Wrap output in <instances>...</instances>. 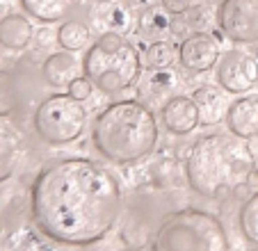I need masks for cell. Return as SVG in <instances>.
<instances>
[{
    "label": "cell",
    "mask_w": 258,
    "mask_h": 251,
    "mask_svg": "<svg viewBox=\"0 0 258 251\" xmlns=\"http://www.w3.org/2000/svg\"><path fill=\"white\" fill-rule=\"evenodd\" d=\"M121 201V187L105 167L87 158H62L34 178L30 210L37 228L50 240L92 244L112 231Z\"/></svg>",
    "instance_id": "obj_1"
},
{
    "label": "cell",
    "mask_w": 258,
    "mask_h": 251,
    "mask_svg": "<svg viewBox=\"0 0 258 251\" xmlns=\"http://www.w3.org/2000/svg\"><path fill=\"white\" fill-rule=\"evenodd\" d=\"M256 169V155L244 140L226 133H210L190 146L185 178L197 194L206 199H226L247 187Z\"/></svg>",
    "instance_id": "obj_2"
},
{
    "label": "cell",
    "mask_w": 258,
    "mask_h": 251,
    "mask_svg": "<svg viewBox=\"0 0 258 251\" xmlns=\"http://www.w3.org/2000/svg\"><path fill=\"white\" fill-rule=\"evenodd\" d=\"M94 149L114 164H135L158 144V121L140 101L110 103L92 123Z\"/></svg>",
    "instance_id": "obj_3"
},
{
    "label": "cell",
    "mask_w": 258,
    "mask_h": 251,
    "mask_svg": "<svg viewBox=\"0 0 258 251\" xmlns=\"http://www.w3.org/2000/svg\"><path fill=\"white\" fill-rule=\"evenodd\" d=\"M83 73L103 94H119L133 87L142 73L137 48L119 32H103L83 57Z\"/></svg>",
    "instance_id": "obj_4"
},
{
    "label": "cell",
    "mask_w": 258,
    "mask_h": 251,
    "mask_svg": "<svg viewBox=\"0 0 258 251\" xmlns=\"http://www.w3.org/2000/svg\"><path fill=\"white\" fill-rule=\"evenodd\" d=\"M151 251H231V244L219 217L199 208H183L162 219Z\"/></svg>",
    "instance_id": "obj_5"
},
{
    "label": "cell",
    "mask_w": 258,
    "mask_h": 251,
    "mask_svg": "<svg viewBox=\"0 0 258 251\" xmlns=\"http://www.w3.org/2000/svg\"><path fill=\"white\" fill-rule=\"evenodd\" d=\"M37 135L50 146H64L76 142L85 133L87 112L83 103L69 94H53L37 105L32 114Z\"/></svg>",
    "instance_id": "obj_6"
},
{
    "label": "cell",
    "mask_w": 258,
    "mask_h": 251,
    "mask_svg": "<svg viewBox=\"0 0 258 251\" xmlns=\"http://www.w3.org/2000/svg\"><path fill=\"white\" fill-rule=\"evenodd\" d=\"M215 23L233 44H256L258 0H222L215 12Z\"/></svg>",
    "instance_id": "obj_7"
},
{
    "label": "cell",
    "mask_w": 258,
    "mask_h": 251,
    "mask_svg": "<svg viewBox=\"0 0 258 251\" xmlns=\"http://www.w3.org/2000/svg\"><path fill=\"white\" fill-rule=\"evenodd\" d=\"M217 82L226 94L244 96L258 85V59L242 50H229L217 64Z\"/></svg>",
    "instance_id": "obj_8"
},
{
    "label": "cell",
    "mask_w": 258,
    "mask_h": 251,
    "mask_svg": "<svg viewBox=\"0 0 258 251\" xmlns=\"http://www.w3.org/2000/svg\"><path fill=\"white\" fill-rule=\"evenodd\" d=\"M180 67L190 73H206L219 62V44L217 39L206 32H195L178 48Z\"/></svg>",
    "instance_id": "obj_9"
},
{
    "label": "cell",
    "mask_w": 258,
    "mask_h": 251,
    "mask_svg": "<svg viewBox=\"0 0 258 251\" xmlns=\"http://www.w3.org/2000/svg\"><path fill=\"white\" fill-rule=\"evenodd\" d=\"M160 119L165 123V128L171 135H190L192 131H197L199 121V110H197L192 96H171L169 101L162 105Z\"/></svg>",
    "instance_id": "obj_10"
},
{
    "label": "cell",
    "mask_w": 258,
    "mask_h": 251,
    "mask_svg": "<svg viewBox=\"0 0 258 251\" xmlns=\"http://www.w3.org/2000/svg\"><path fill=\"white\" fill-rule=\"evenodd\" d=\"M229 133L240 140H251L258 135V96H238L226 110Z\"/></svg>",
    "instance_id": "obj_11"
},
{
    "label": "cell",
    "mask_w": 258,
    "mask_h": 251,
    "mask_svg": "<svg viewBox=\"0 0 258 251\" xmlns=\"http://www.w3.org/2000/svg\"><path fill=\"white\" fill-rule=\"evenodd\" d=\"M28 76L19 67L0 69V116H12L28 103Z\"/></svg>",
    "instance_id": "obj_12"
},
{
    "label": "cell",
    "mask_w": 258,
    "mask_h": 251,
    "mask_svg": "<svg viewBox=\"0 0 258 251\" xmlns=\"http://www.w3.org/2000/svg\"><path fill=\"white\" fill-rule=\"evenodd\" d=\"M78 73V59L69 50H59V53H50L41 64V76L50 87H69L76 80Z\"/></svg>",
    "instance_id": "obj_13"
},
{
    "label": "cell",
    "mask_w": 258,
    "mask_h": 251,
    "mask_svg": "<svg viewBox=\"0 0 258 251\" xmlns=\"http://www.w3.org/2000/svg\"><path fill=\"white\" fill-rule=\"evenodd\" d=\"M192 101H195L197 110H199V121L201 126H215L222 119H226L224 105V94L219 92L215 85H199L192 92Z\"/></svg>",
    "instance_id": "obj_14"
},
{
    "label": "cell",
    "mask_w": 258,
    "mask_h": 251,
    "mask_svg": "<svg viewBox=\"0 0 258 251\" xmlns=\"http://www.w3.org/2000/svg\"><path fill=\"white\" fill-rule=\"evenodd\" d=\"M34 28L23 14H7L0 19V46L7 50H25L32 44Z\"/></svg>",
    "instance_id": "obj_15"
},
{
    "label": "cell",
    "mask_w": 258,
    "mask_h": 251,
    "mask_svg": "<svg viewBox=\"0 0 258 251\" xmlns=\"http://www.w3.org/2000/svg\"><path fill=\"white\" fill-rule=\"evenodd\" d=\"M19 3L25 14L41 21V23H57V21H64L80 5V0H19Z\"/></svg>",
    "instance_id": "obj_16"
},
{
    "label": "cell",
    "mask_w": 258,
    "mask_h": 251,
    "mask_svg": "<svg viewBox=\"0 0 258 251\" xmlns=\"http://www.w3.org/2000/svg\"><path fill=\"white\" fill-rule=\"evenodd\" d=\"M23 158V140L7 123H0V183L16 171Z\"/></svg>",
    "instance_id": "obj_17"
},
{
    "label": "cell",
    "mask_w": 258,
    "mask_h": 251,
    "mask_svg": "<svg viewBox=\"0 0 258 251\" xmlns=\"http://www.w3.org/2000/svg\"><path fill=\"white\" fill-rule=\"evenodd\" d=\"M57 37V44L62 46V50H69V53H78V50L87 48L89 39H92V30L83 23V21H64L62 25L55 32Z\"/></svg>",
    "instance_id": "obj_18"
},
{
    "label": "cell",
    "mask_w": 258,
    "mask_h": 251,
    "mask_svg": "<svg viewBox=\"0 0 258 251\" xmlns=\"http://www.w3.org/2000/svg\"><path fill=\"white\" fill-rule=\"evenodd\" d=\"M176 89H178V76L171 69H153V73H149L142 82V94H149L151 98L169 96Z\"/></svg>",
    "instance_id": "obj_19"
},
{
    "label": "cell",
    "mask_w": 258,
    "mask_h": 251,
    "mask_svg": "<svg viewBox=\"0 0 258 251\" xmlns=\"http://www.w3.org/2000/svg\"><path fill=\"white\" fill-rule=\"evenodd\" d=\"M137 32L144 39H153V41H158L165 32H169V19L165 16V10L162 7H146L137 19Z\"/></svg>",
    "instance_id": "obj_20"
},
{
    "label": "cell",
    "mask_w": 258,
    "mask_h": 251,
    "mask_svg": "<svg viewBox=\"0 0 258 251\" xmlns=\"http://www.w3.org/2000/svg\"><path fill=\"white\" fill-rule=\"evenodd\" d=\"M238 224H240V231H242L244 240L258 246V192L251 194L242 203L240 215H238Z\"/></svg>",
    "instance_id": "obj_21"
},
{
    "label": "cell",
    "mask_w": 258,
    "mask_h": 251,
    "mask_svg": "<svg viewBox=\"0 0 258 251\" xmlns=\"http://www.w3.org/2000/svg\"><path fill=\"white\" fill-rule=\"evenodd\" d=\"M174 53H178V50H176L169 41L158 39V41H151V44L146 46L144 64L151 69V71L153 69H169L171 62H174Z\"/></svg>",
    "instance_id": "obj_22"
},
{
    "label": "cell",
    "mask_w": 258,
    "mask_h": 251,
    "mask_svg": "<svg viewBox=\"0 0 258 251\" xmlns=\"http://www.w3.org/2000/svg\"><path fill=\"white\" fill-rule=\"evenodd\" d=\"M103 16H105V21H107V30H105V32H119V34H123L126 30H131V14H128L126 7L112 5Z\"/></svg>",
    "instance_id": "obj_23"
},
{
    "label": "cell",
    "mask_w": 258,
    "mask_h": 251,
    "mask_svg": "<svg viewBox=\"0 0 258 251\" xmlns=\"http://www.w3.org/2000/svg\"><path fill=\"white\" fill-rule=\"evenodd\" d=\"M185 14L190 28L197 30V32H206L210 28V23H213V12H210L208 5H192Z\"/></svg>",
    "instance_id": "obj_24"
},
{
    "label": "cell",
    "mask_w": 258,
    "mask_h": 251,
    "mask_svg": "<svg viewBox=\"0 0 258 251\" xmlns=\"http://www.w3.org/2000/svg\"><path fill=\"white\" fill-rule=\"evenodd\" d=\"M67 89H69V92H67L69 96L83 103V101H87V98L92 96V92H94V85H92V82H89L85 76H78V78H76V80L71 82V85H69Z\"/></svg>",
    "instance_id": "obj_25"
},
{
    "label": "cell",
    "mask_w": 258,
    "mask_h": 251,
    "mask_svg": "<svg viewBox=\"0 0 258 251\" xmlns=\"http://www.w3.org/2000/svg\"><path fill=\"white\" fill-rule=\"evenodd\" d=\"M190 23H187V19L185 16H180V14H176L174 19H169V32L174 34L176 39H187L190 37Z\"/></svg>",
    "instance_id": "obj_26"
},
{
    "label": "cell",
    "mask_w": 258,
    "mask_h": 251,
    "mask_svg": "<svg viewBox=\"0 0 258 251\" xmlns=\"http://www.w3.org/2000/svg\"><path fill=\"white\" fill-rule=\"evenodd\" d=\"M160 7L171 16L185 14V12L192 7V0H160Z\"/></svg>",
    "instance_id": "obj_27"
},
{
    "label": "cell",
    "mask_w": 258,
    "mask_h": 251,
    "mask_svg": "<svg viewBox=\"0 0 258 251\" xmlns=\"http://www.w3.org/2000/svg\"><path fill=\"white\" fill-rule=\"evenodd\" d=\"M247 187H258V167L249 174V180H247Z\"/></svg>",
    "instance_id": "obj_28"
},
{
    "label": "cell",
    "mask_w": 258,
    "mask_h": 251,
    "mask_svg": "<svg viewBox=\"0 0 258 251\" xmlns=\"http://www.w3.org/2000/svg\"><path fill=\"white\" fill-rule=\"evenodd\" d=\"M253 46V48H251V53H253V57H256L258 59V41H256V44H251Z\"/></svg>",
    "instance_id": "obj_29"
},
{
    "label": "cell",
    "mask_w": 258,
    "mask_h": 251,
    "mask_svg": "<svg viewBox=\"0 0 258 251\" xmlns=\"http://www.w3.org/2000/svg\"><path fill=\"white\" fill-rule=\"evenodd\" d=\"M94 3H101V5H107V3H114V0H94Z\"/></svg>",
    "instance_id": "obj_30"
},
{
    "label": "cell",
    "mask_w": 258,
    "mask_h": 251,
    "mask_svg": "<svg viewBox=\"0 0 258 251\" xmlns=\"http://www.w3.org/2000/svg\"><path fill=\"white\" fill-rule=\"evenodd\" d=\"M128 251H140V249H128Z\"/></svg>",
    "instance_id": "obj_31"
},
{
    "label": "cell",
    "mask_w": 258,
    "mask_h": 251,
    "mask_svg": "<svg viewBox=\"0 0 258 251\" xmlns=\"http://www.w3.org/2000/svg\"><path fill=\"white\" fill-rule=\"evenodd\" d=\"M204 3H208V0H204Z\"/></svg>",
    "instance_id": "obj_32"
}]
</instances>
